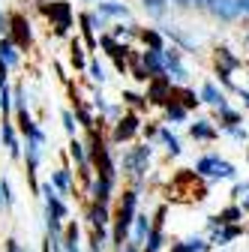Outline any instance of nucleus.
Masks as SVG:
<instances>
[{
  "label": "nucleus",
  "mask_w": 249,
  "mask_h": 252,
  "mask_svg": "<svg viewBox=\"0 0 249 252\" xmlns=\"http://www.w3.org/2000/svg\"><path fill=\"white\" fill-rule=\"evenodd\" d=\"M141 6L150 18H162L168 12V0H141Z\"/></svg>",
  "instance_id": "b1692460"
},
{
  "label": "nucleus",
  "mask_w": 249,
  "mask_h": 252,
  "mask_svg": "<svg viewBox=\"0 0 249 252\" xmlns=\"http://www.w3.org/2000/svg\"><path fill=\"white\" fill-rule=\"evenodd\" d=\"M87 219H90V225H93V228H105V222H108V207L93 204L90 213H87Z\"/></svg>",
  "instance_id": "393cba45"
},
{
  "label": "nucleus",
  "mask_w": 249,
  "mask_h": 252,
  "mask_svg": "<svg viewBox=\"0 0 249 252\" xmlns=\"http://www.w3.org/2000/svg\"><path fill=\"white\" fill-rule=\"evenodd\" d=\"M72 63H75V69H84V54H81V45H78V39L72 42Z\"/></svg>",
  "instance_id": "c9c22d12"
},
{
  "label": "nucleus",
  "mask_w": 249,
  "mask_h": 252,
  "mask_svg": "<svg viewBox=\"0 0 249 252\" xmlns=\"http://www.w3.org/2000/svg\"><path fill=\"white\" fill-rule=\"evenodd\" d=\"M162 54H165V78L183 84L186 78H189V72H186L183 60H180V51L177 48H162Z\"/></svg>",
  "instance_id": "423d86ee"
},
{
  "label": "nucleus",
  "mask_w": 249,
  "mask_h": 252,
  "mask_svg": "<svg viewBox=\"0 0 249 252\" xmlns=\"http://www.w3.org/2000/svg\"><path fill=\"white\" fill-rule=\"evenodd\" d=\"M120 36H138V27H135V24H126V27H123V24H117V27L111 30V39L117 42Z\"/></svg>",
  "instance_id": "2f4dec72"
},
{
  "label": "nucleus",
  "mask_w": 249,
  "mask_h": 252,
  "mask_svg": "<svg viewBox=\"0 0 249 252\" xmlns=\"http://www.w3.org/2000/svg\"><path fill=\"white\" fill-rule=\"evenodd\" d=\"M171 87H174V84H171L165 75L150 78V87H147V96H144V99L156 102V105H168V102H171Z\"/></svg>",
  "instance_id": "0eeeda50"
},
{
  "label": "nucleus",
  "mask_w": 249,
  "mask_h": 252,
  "mask_svg": "<svg viewBox=\"0 0 249 252\" xmlns=\"http://www.w3.org/2000/svg\"><path fill=\"white\" fill-rule=\"evenodd\" d=\"M237 93H240V99H243V105L249 108V90H243V87H237Z\"/></svg>",
  "instance_id": "c03bdc74"
},
{
  "label": "nucleus",
  "mask_w": 249,
  "mask_h": 252,
  "mask_svg": "<svg viewBox=\"0 0 249 252\" xmlns=\"http://www.w3.org/2000/svg\"><path fill=\"white\" fill-rule=\"evenodd\" d=\"M48 183L54 189H60V192H72V174H69V168H57Z\"/></svg>",
  "instance_id": "6ab92c4d"
},
{
  "label": "nucleus",
  "mask_w": 249,
  "mask_h": 252,
  "mask_svg": "<svg viewBox=\"0 0 249 252\" xmlns=\"http://www.w3.org/2000/svg\"><path fill=\"white\" fill-rule=\"evenodd\" d=\"M9 42L15 45V48H30V39H33V30H30V21L21 15V12H15V15H9Z\"/></svg>",
  "instance_id": "39448f33"
},
{
  "label": "nucleus",
  "mask_w": 249,
  "mask_h": 252,
  "mask_svg": "<svg viewBox=\"0 0 249 252\" xmlns=\"http://www.w3.org/2000/svg\"><path fill=\"white\" fill-rule=\"evenodd\" d=\"M246 162H249V153H246Z\"/></svg>",
  "instance_id": "8fccbe9b"
},
{
  "label": "nucleus",
  "mask_w": 249,
  "mask_h": 252,
  "mask_svg": "<svg viewBox=\"0 0 249 252\" xmlns=\"http://www.w3.org/2000/svg\"><path fill=\"white\" fill-rule=\"evenodd\" d=\"M138 36L153 48V51H162V33L159 30H153V27H147V30H138Z\"/></svg>",
  "instance_id": "a878e982"
},
{
  "label": "nucleus",
  "mask_w": 249,
  "mask_h": 252,
  "mask_svg": "<svg viewBox=\"0 0 249 252\" xmlns=\"http://www.w3.org/2000/svg\"><path fill=\"white\" fill-rule=\"evenodd\" d=\"M87 69H90V78H93V81H99V84L105 81V69H102V63H99V60H90V66H87Z\"/></svg>",
  "instance_id": "f704fd0d"
},
{
  "label": "nucleus",
  "mask_w": 249,
  "mask_h": 252,
  "mask_svg": "<svg viewBox=\"0 0 249 252\" xmlns=\"http://www.w3.org/2000/svg\"><path fill=\"white\" fill-rule=\"evenodd\" d=\"M81 30H84V39H87V45L93 48V45H96V39H93V24H90V12H84V15H81Z\"/></svg>",
  "instance_id": "473e14b6"
},
{
  "label": "nucleus",
  "mask_w": 249,
  "mask_h": 252,
  "mask_svg": "<svg viewBox=\"0 0 249 252\" xmlns=\"http://www.w3.org/2000/svg\"><path fill=\"white\" fill-rule=\"evenodd\" d=\"M246 192H249V183H237L234 192H231V198H240V195H246Z\"/></svg>",
  "instance_id": "a19ab883"
},
{
  "label": "nucleus",
  "mask_w": 249,
  "mask_h": 252,
  "mask_svg": "<svg viewBox=\"0 0 249 252\" xmlns=\"http://www.w3.org/2000/svg\"><path fill=\"white\" fill-rule=\"evenodd\" d=\"M189 135L198 138V141H216V126L210 120H195L189 126Z\"/></svg>",
  "instance_id": "a211bd4d"
},
{
  "label": "nucleus",
  "mask_w": 249,
  "mask_h": 252,
  "mask_svg": "<svg viewBox=\"0 0 249 252\" xmlns=\"http://www.w3.org/2000/svg\"><path fill=\"white\" fill-rule=\"evenodd\" d=\"M135 207H138V189H126L123 192V201L117 204V213H114V234H111V243L117 249H123V240L129 237V228L135 222Z\"/></svg>",
  "instance_id": "f257e3e1"
},
{
  "label": "nucleus",
  "mask_w": 249,
  "mask_h": 252,
  "mask_svg": "<svg viewBox=\"0 0 249 252\" xmlns=\"http://www.w3.org/2000/svg\"><path fill=\"white\" fill-rule=\"evenodd\" d=\"M60 246H63V252H81V246H78V225L75 222L66 225V234L60 237Z\"/></svg>",
  "instance_id": "412c9836"
},
{
  "label": "nucleus",
  "mask_w": 249,
  "mask_h": 252,
  "mask_svg": "<svg viewBox=\"0 0 249 252\" xmlns=\"http://www.w3.org/2000/svg\"><path fill=\"white\" fill-rule=\"evenodd\" d=\"M246 45H249V33H246Z\"/></svg>",
  "instance_id": "09e8293b"
},
{
  "label": "nucleus",
  "mask_w": 249,
  "mask_h": 252,
  "mask_svg": "<svg viewBox=\"0 0 249 252\" xmlns=\"http://www.w3.org/2000/svg\"><path fill=\"white\" fill-rule=\"evenodd\" d=\"M165 114H168V120H186V108H180L174 99L165 105Z\"/></svg>",
  "instance_id": "72a5a7b5"
},
{
  "label": "nucleus",
  "mask_w": 249,
  "mask_h": 252,
  "mask_svg": "<svg viewBox=\"0 0 249 252\" xmlns=\"http://www.w3.org/2000/svg\"><path fill=\"white\" fill-rule=\"evenodd\" d=\"M237 123H240V114H237V111H231L228 105H225V108H219V126H222L225 132H228V129H234Z\"/></svg>",
  "instance_id": "cd10ccee"
},
{
  "label": "nucleus",
  "mask_w": 249,
  "mask_h": 252,
  "mask_svg": "<svg viewBox=\"0 0 249 252\" xmlns=\"http://www.w3.org/2000/svg\"><path fill=\"white\" fill-rule=\"evenodd\" d=\"M240 12H246V15H249V0H240Z\"/></svg>",
  "instance_id": "49530a36"
},
{
  "label": "nucleus",
  "mask_w": 249,
  "mask_h": 252,
  "mask_svg": "<svg viewBox=\"0 0 249 252\" xmlns=\"http://www.w3.org/2000/svg\"><path fill=\"white\" fill-rule=\"evenodd\" d=\"M150 144H138L132 147L129 153H123V171L126 174H135V183L144 180V171H147V162H150Z\"/></svg>",
  "instance_id": "7ed1b4c3"
},
{
  "label": "nucleus",
  "mask_w": 249,
  "mask_h": 252,
  "mask_svg": "<svg viewBox=\"0 0 249 252\" xmlns=\"http://www.w3.org/2000/svg\"><path fill=\"white\" fill-rule=\"evenodd\" d=\"M240 210H249V195H246V201H243V207Z\"/></svg>",
  "instance_id": "de8ad7c7"
},
{
  "label": "nucleus",
  "mask_w": 249,
  "mask_h": 252,
  "mask_svg": "<svg viewBox=\"0 0 249 252\" xmlns=\"http://www.w3.org/2000/svg\"><path fill=\"white\" fill-rule=\"evenodd\" d=\"M156 135L162 138V144H165V150H168L171 156H180V150H183V147H180V141H177V135H174V132H168V129H159Z\"/></svg>",
  "instance_id": "bb28decb"
},
{
  "label": "nucleus",
  "mask_w": 249,
  "mask_h": 252,
  "mask_svg": "<svg viewBox=\"0 0 249 252\" xmlns=\"http://www.w3.org/2000/svg\"><path fill=\"white\" fill-rule=\"evenodd\" d=\"M240 234H243V228H240V225H225L222 231H213L210 243H219V246H222V243H228V240H237Z\"/></svg>",
  "instance_id": "5701e85b"
},
{
  "label": "nucleus",
  "mask_w": 249,
  "mask_h": 252,
  "mask_svg": "<svg viewBox=\"0 0 249 252\" xmlns=\"http://www.w3.org/2000/svg\"><path fill=\"white\" fill-rule=\"evenodd\" d=\"M138 132V114H123L114 123V141H129Z\"/></svg>",
  "instance_id": "9b49d317"
},
{
  "label": "nucleus",
  "mask_w": 249,
  "mask_h": 252,
  "mask_svg": "<svg viewBox=\"0 0 249 252\" xmlns=\"http://www.w3.org/2000/svg\"><path fill=\"white\" fill-rule=\"evenodd\" d=\"M123 102H129V105H144V102H141V96H138V93H129V90L123 93Z\"/></svg>",
  "instance_id": "58836bf2"
},
{
  "label": "nucleus",
  "mask_w": 249,
  "mask_h": 252,
  "mask_svg": "<svg viewBox=\"0 0 249 252\" xmlns=\"http://www.w3.org/2000/svg\"><path fill=\"white\" fill-rule=\"evenodd\" d=\"M78 120L87 126V129H93V114H90V108H84V105H78Z\"/></svg>",
  "instance_id": "e433bc0d"
},
{
  "label": "nucleus",
  "mask_w": 249,
  "mask_h": 252,
  "mask_svg": "<svg viewBox=\"0 0 249 252\" xmlns=\"http://www.w3.org/2000/svg\"><path fill=\"white\" fill-rule=\"evenodd\" d=\"M0 63H3L6 69L18 63V48H15L9 39H0Z\"/></svg>",
  "instance_id": "4be33fe9"
},
{
  "label": "nucleus",
  "mask_w": 249,
  "mask_h": 252,
  "mask_svg": "<svg viewBox=\"0 0 249 252\" xmlns=\"http://www.w3.org/2000/svg\"><path fill=\"white\" fill-rule=\"evenodd\" d=\"M60 117H63V129H66L69 135H75V117H72V111H63Z\"/></svg>",
  "instance_id": "4c0bfd02"
},
{
  "label": "nucleus",
  "mask_w": 249,
  "mask_h": 252,
  "mask_svg": "<svg viewBox=\"0 0 249 252\" xmlns=\"http://www.w3.org/2000/svg\"><path fill=\"white\" fill-rule=\"evenodd\" d=\"M0 138H3V144L9 147V153H12V156H18V153H21V150H18L15 129H12V123H9V120H3V123H0Z\"/></svg>",
  "instance_id": "aec40b11"
},
{
  "label": "nucleus",
  "mask_w": 249,
  "mask_h": 252,
  "mask_svg": "<svg viewBox=\"0 0 249 252\" xmlns=\"http://www.w3.org/2000/svg\"><path fill=\"white\" fill-rule=\"evenodd\" d=\"M237 219H243V210H240L237 204H231V207L219 210L216 216H210V219H207V228H210V231H219L222 225H237Z\"/></svg>",
  "instance_id": "9d476101"
},
{
  "label": "nucleus",
  "mask_w": 249,
  "mask_h": 252,
  "mask_svg": "<svg viewBox=\"0 0 249 252\" xmlns=\"http://www.w3.org/2000/svg\"><path fill=\"white\" fill-rule=\"evenodd\" d=\"M180 249H183V252H207L210 243H207L204 237H186V240L180 243Z\"/></svg>",
  "instance_id": "c756f323"
},
{
  "label": "nucleus",
  "mask_w": 249,
  "mask_h": 252,
  "mask_svg": "<svg viewBox=\"0 0 249 252\" xmlns=\"http://www.w3.org/2000/svg\"><path fill=\"white\" fill-rule=\"evenodd\" d=\"M141 69L147 72V78H159V75H165V54L147 48V51L141 54Z\"/></svg>",
  "instance_id": "6e6552de"
},
{
  "label": "nucleus",
  "mask_w": 249,
  "mask_h": 252,
  "mask_svg": "<svg viewBox=\"0 0 249 252\" xmlns=\"http://www.w3.org/2000/svg\"><path fill=\"white\" fill-rule=\"evenodd\" d=\"M228 135H231V138H237V141H246V138H249V132H246V129H240V126L228 129Z\"/></svg>",
  "instance_id": "ea45409f"
},
{
  "label": "nucleus",
  "mask_w": 249,
  "mask_h": 252,
  "mask_svg": "<svg viewBox=\"0 0 249 252\" xmlns=\"http://www.w3.org/2000/svg\"><path fill=\"white\" fill-rule=\"evenodd\" d=\"M111 189H114V180H102V177H96V180H93V186H90L93 204L108 207V201H111Z\"/></svg>",
  "instance_id": "f8f14e48"
},
{
  "label": "nucleus",
  "mask_w": 249,
  "mask_h": 252,
  "mask_svg": "<svg viewBox=\"0 0 249 252\" xmlns=\"http://www.w3.org/2000/svg\"><path fill=\"white\" fill-rule=\"evenodd\" d=\"M210 15L219 21H234L240 15V0H210Z\"/></svg>",
  "instance_id": "1a4fd4ad"
},
{
  "label": "nucleus",
  "mask_w": 249,
  "mask_h": 252,
  "mask_svg": "<svg viewBox=\"0 0 249 252\" xmlns=\"http://www.w3.org/2000/svg\"><path fill=\"white\" fill-rule=\"evenodd\" d=\"M15 198H12V189H9V180L0 177V207H12Z\"/></svg>",
  "instance_id": "7c9ffc66"
},
{
  "label": "nucleus",
  "mask_w": 249,
  "mask_h": 252,
  "mask_svg": "<svg viewBox=\"0 0 249 252\" xmlns=\"http://www.w3.org/2000/svg\"><path fill=\"white\" fill-rule=\"evenodd\" d=\"M162 36L174 39V42H177V45H180L183 51H195V48H198V42H195V39H192L189 33H183L180 27H165V30H162Z\"/></svg>",
  "instance_id": "2eb2a0df"
},
{
  "label": "nucleus",
  "mask_w": 249,
  "mask_h": 252,
  "mask_svg": "<svg viewBox=\"0 0 249 252\" xmlns=\"http://www.w3.org/2000/svg\"><path fill=\"white\" fill-rule=\"evenodd\" d=\"M39 9L54 21V33L57 36H66V30L72 27V6L66 3V0H54V3H39Z\"/></svg>",
  "instance_id": "20e7f679"
},
{
  "label": "nucleus",
  "mask_w": 249,
  "mask_h": 252,
  "mask_svg": "<svg viewBox=\"0 0 249 252\" xmlns=\"http://www.w3.org/2000/svg\"><path fill=\"white\" fill-rule=\"evenodd\" d=\"M99 18H129V6L120 3V0H105V3L96 6Z\"/></svg>",
  "instance_id": "ddd939ff"
},
{
  "label": "nucleus",
  "mask_w": 249,
  "mask_h": 252,
  "mask_svg": "<svg viewBox=\"0 0 249 252\" xmlns=\"http://www.w3.org/2000/svg\"><path fill=\"white\" fill-rule=\"evenodd\" d=\"M69 156H72V159H75L81 168H87V150H84V144H81L78 138L69 141Z\"/></svg>",
  "instance_id": "c85d7f7f"
},
{
  "label": "nucleus",
  "mask_w": 249,
  "mask_h": 252,
  "mask_svg": "<svg viewBox=\"0 0 249 252\" xmlns=\"http://www.w3.org/2000/svg\"><path fill=\"white\" fill-rule=\"evenodd\" d=\"M198 99H201V102H207V105H213L216 111L225 108V96H222V90H216V84H213V81H204L201 96H198Z\"/></svg>",
  "instance_id": "4468645a"
},
{
  "label": "nucleus",
  "mask_w": 249,
  "mask_h": 252,
  "mask_svg": "<svg viewBox=\"0 0 249 252\" xmlns=\"http://www.w3.org/2000/svg\"><path fill=\"white\" fill-rule=\"evenodd\" d=\"M6 27H9V18L0 12V36H3V30H6Z\"/></svg>",
  "instance_id": "37998d69"
},
{
  "label": "nucleus",
  "mask_w": 249,
  "mask_h": 252,
  "mask_svg": "<svg viewBox=\"0 0 249 252\" xmlns=\"http://www.w3.org/2000/svg\"><path fill=\"white\" fill-rule=\"evenodd\" d=\"M186 6H195V9H207L210 0H186Z\"/></svg>",
  "instance_id": "79ce46f5"
},
{
  "label": "nucleus",
  "mask_w": 249,
  "mask_h": 252,
  "mask_svg": "<svg viewBox=\"0 0 249 252\" xmlns=\"http://www.w3.org/2000/svg\"><path fill=\"white\" fill-rule=\"evenodd\" d=\"M195 174H204V177H222V180H234V165L231 162H225V159H219L216 153H207V156H201V159L195 162Z\"/></svg>",
  "instance_id": "f03ea898"
},
{
  "label": "nucleus",
  "mask_w": 249,
  "mask_h": 252,
  "mask_svg": "<svg viewBox=\"0 0 249 252\" xmlns=\"http://www.w3.org/2000/svg\"><path fill=\"white\" fill-rule=\"evenodd\" d=\"M120 252H141V249H138V246H132V243H126V246H123Z\"/></svg>",
  "instance_id": "a18cd8bd"
},
{
  "label": "nucleus",
  "mask_w": 249,
  "mask_h": 252,
  "mask_svg": "<svg viewBox=\"0 0 249 252\" xmlns=\"http://www.w3.org/2000/svg\"><path fill=\"white\" fill-rule=\"evenodd\" d=\"M240 66V57H234L231 54V48H216V69H222V72H228L231 75V69H237Z\"/></svg>",
  "instance_id": "f3484780"
},
{
  "label": "nucleus",
  "mask_w": 249,
  "mask_h": 252,
  "mask_svg": "<svg viewBox=\"0 0 249 252\" xmlns=\"http://www.w3.org/2000/svg\"><path fill=\"white\" fill-rule=\"evenodd\" d=\"M135 237H132V246H138V243H144L147 237H150V228H153V219L147 216V213H135Z\"/></svg>",
  "instance_id": "dca6fc26"
}]
</instances>
